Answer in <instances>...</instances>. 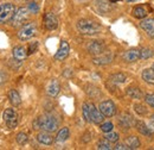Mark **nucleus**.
<instances>
[{
  "label": "nucleus",
  "instance_id": "4",
  "mask_svg": "<svg viewBox=\"0 0 154 150\" xmlns=\"http://www.w3.org/2000/svg\"><path fill=\"white\" fill-rule=\"evenodd\" d=\"M37 32V25L36 23L31 21V23H27V24H24L21 26V29L18 32V37L21 41H26V39H30L32 38Z\"/></svg>",
  "mask_w": 154,
  "mask_h": 150
},
{
  "label": "nucleus",
  "instance_id": "12",
  "mask_svg": "<svg viewBox=\"0 0 154 150\" xmlns=\"http://www.w3.org/2000/svg\"><path fill=\"white\" fill-rule=\"evenodd\" d=\"M44 25H45V28H46L48 30H50V31L57 29V26H58L57 17H56L54 13H51V12L45 13V16H44Z\"/></svg>",
  "mask_w": 154,
  "mask_h": 150
},
{
  "label": "nucleus",
  "instance_id": "1",
  "mask_svg": "<svg viewBox=\"0 0 154 150\" xmlns=\"http://www.w3.org/2000/svg\"><path fill=\"white\" fill-rule=\"evenodd\" d=\"M33 129H42L43 131L54 132L58 129V120L51 114H43L33 122Z\"/></svg>",
  "mask_w": 154,
  "mask_h": 150
},
{
  "label": "nucleus",
  "instance_id": "27",
  "mask_svg": "<svg viewBox=\"0 0 154 150\" xmlns=\"http://www.w3.org/2000/svg\"><path fill=\"white\" fill-rule=\"evenodd\" d=\"M82 112H83V117H84L85 122L91 123V119H90V109H89V103H84V104H83Z\"/></svg>",
  "mask_w": 154,
  "mask_h": 150
},
{
  "label": "nucleus",
  "instance_id": "21",
  "mask_svg": "<svg viewBox=\"0 0 154 150\" xmlns=\"http://www.w3.org/2000/svg\"><path fill=\"white\" fill-rule=\"evenodd\" d=\"M8 99H10V103H11L14 107L19 106L20 104H21V98H20L19 93H18L16 90H11V91L8 92Z\"/></svg>",
  "mask_w": 154,
  "mask_h": 150
},
{
  "label": "nucleus",
  "instance_id": "39",
  "mask_svg": "<svg viewBox=\"0 0 154 150\" xmlns=\"http://www.w3.org/2000/svg\"><path fill=\"white\" fill-rule=\"evenodd\" d=\"M151 124H152V125L154 126V114L152 116V117H151Z\"/></svg>",
  "mask_w": 154,
  "mask_h": 150
},
{
  "label": "nucleus",
  "instance_id": "6",
  "mask_svg": "<svg viewBox=\"0 0 154 150\" xmlns=\"http://www.w3.org/2000/svg\"><path fill=\"white\" fill-rule=\"evenodd\" d=\"M29 17V8H25V7H20L16 11L13 18H12V25L13 26H20L23 25Z\"/></svg>",
  "mask_w": 154,
  "mask_h": 150
},
{
  "label": "nucleus",
  "instance_id": "40",
  "mask_svg": "<svg viewBox=\"0 0 154 150\" xmlns=\"http://www.w3.org/2000/svg\"><path fill=\"white\" fill-rule=\"evenodd\" d=\"M110 2H117V1H120V0H109Z\"/></svg>",
  "mask_w": 154,
  "mask_h": 150
},
{
  "label": "nucleus",
  "instance_id": "13",
  "mask_svg": "<svg viewBox=\"0 0 154 150\" xmlns=\"http://www.w3.org/2000/svg\"><path fill=\"white\" fill-rule=\"evenodd\" d=\"M89 109H90V119L95 124H101L104 119V116L100 111V109H96L94 104L89 103Z\"/></svg>",
  "mask_w": 154,
  "mask_h": 150
},
{
  "label": "nucleus",
  "instance_id": "19",
  "mask_svg": "<svg viewBox=\"0 0 154 150\" xmlns=\"http://www.w3.org/2000/svg\"><path fill=\"white\" fill-rule=\"evenodd\" d=\"M59 90H60V86H59V82H58L57 80H52L50 83H49V86H48V94L50 95V96H52V98H55V96H57V94L59 93Z\"/></svg>",
  "mask_w": 154,
  "mask_h": 150
},
{
  "label": "nucleus",
  "instance_id": "2",
  "mask_svg": "<svg viewBox=\"0 0 154 150\" xmlns=\"http://www.w3.org/2000/svg\"><path fill=\"white\" fill-rule=\"evenodd\" d=\"M77 30L82 35H95L101 31V26L90 19H81L77 21Z\"/></svg>",
  "mask_w": 154,
  "mask_h": 150
},
{
  "label": "nucleus",
  "instance_id": "30",
  "mask_svg": "<svg viewBox=\"0 0 154 150\" xmlns=\"http://www.w3.org/2000/svg\"><path fill=\"white\" fill-rule=\"evenodd\" d=\"M140 56L141 58H143V60H146V58H149V57L153 56V51L151 50V49H140Z\"/></svg>",
  "mask_w": 154,
  "mask_h": 150
},
{
  "label": "nucleus",
  "instance_id": "31",
  "mask_svg": "<svg viewBox=\"0 0 154 150\" xmlns=\"http://www.w3.org/2000/svg\"><path fill=\"white\" fill-rule=\"evenodd\" d=\"M110 143L112 142H117V139H119V135L116 133V132H113V131H109V132H106V136H104Z\"/></svg>",
  "mask_w": 154,
  "mask_h": 150
},
{
  "label": "nucleus",
  "instance_id": "25",
  "mask_svg": "<svg viewBox=\"0 0 154 150\" xmlns=\"http://www.w3.org/2000/svg\"><path fill=\"white\" fill-rule=\"evenodd\" d=\"M127 94L131 96V98H133V99H141L143 95H142V92L139 90V88H136V87H128L127 88Z\"/></svg>",
  "mask_w": 154,
  "mask_h": 150
},
{
  "label": "nucleus",
  "instance_id": "38",
  "mask_svg": "<svg viewBox=\"0 0 154 150\" xmlns=\"http://www.w3.org/2000/svg\"><path fill=\"white\" fill-rule=\"evenodd\" d=\"M115 150H129V147L127 144H123V143H120V144H116L114 147Z\"/></svg>",
  "mask_w": 154,
  "mask_h": 150
},
{
  "label": "nucleus",
  "instance_id": "15",
  "mask_svg": "<svg viewBox=\"0 0 154 150\" xmlns=\"http://www.w3.org/2000/svg\"><path fill=\"white\" fill-rule=\"evenodd\" d=\"M119 125L123 129V130H127V129H131L132 125H133V117L128 113H123L120 118H119Z\"/></svg>",
  "mask_w": 154,
  "mask_h": 150
},
{
  "label": "nucleus",
  "instance_id": "29",
  "mask_svg": "<svg viewBox=\"0 0 154 150\" xmlns=\"http://www.w3.org/2000/svg\"><path fill=\"white\" fill-rule=\"evenodd\" d=\"M16 139H17V143L20 144V145H24V144H26L27 143V135L25 133V132H19L18 135H17V137H16Z\"/></svg>",
  "mask_w": 154,
  "mask_h": 150
},
{
  "label": "nucleus",
  "instance_id": "22",
  "mask_svg": "<svg viewBox=\"0 0 154 150\" xmlns=\"http://www.w3.org/2000/svg\"><path fill=\"white\" fill-rule=\"evenodd\" d=\"M142 79L149 83V85H154V69H145L142 72Z\"/></svg>",
  "mask_w": 154,
  "mask_h": 150
},
{
  "label": "nucleus",
  "instance_id": "32",
  "mask_svg": "<svg viewBox=\"0 0 154 150\" xmlns=\"http://www.w3.org/2000/svg\"><path fill=\"white\" fill-rule=\"evenodd\" d=\"M113 128H114V125H113V123H110V122H107V123H102V124H101V130L103 132L112 131Z\"/></svg>",
  "mask_w": 154,
  "mask_h": 150
},
{
  "label": "nucleus",
  "instance_id": "28",
  "mask_svg": "<svg viewBox=\"0 0 154 150\" xmlns=\"http://www.w3.org/2000/svg\"><path fill=\"white\" fill-rule=\"evenodd\" d=\"M97 149L100 150H110L112 147H110V142L106 138V139H102L97 143Z\"/></svg>",
  "mask_w": 154,
  "mask_h": 150
},
{
  "label": "nucleus",
  "instance_id": "20",
  "mask_svg": "<svg viewBox=\"0 0 154 150\" xmlns=\"http://www.w3.org/2000/svg\"><path fill=\"white\" fill-rule=\"evenodd\" d=\"M135 126H136V130L139 131V133H141V135H143V136H152V135H153V131H152L143 122H141V120L136 122V123H135Z\"/></svg>",
  "mask_w": 154,
  "mask_h": 150
},
{
  "label": "nucleus",
  "instance_id": "41",
  "mask_svg": "<svg viewBox=\"0 0 154 150\" xmlns=\"http://www.w3.org/2000/svg\"><path fill=\"white\" fill-rule=\"evenodd\" d=\"M127 1H129V2H133V1H136V0H127Z\"/></svg>",
  "mask_w": 154,
  "mask_h": 150
},
{
  "label": "nucleus",
  "instance_id": "24",
  "mask_svg": "<svg viewBox=\"0 0 154 150\" xmlns=\"http://www.w3.org/2000/svg\"><path fill=\"white\" fill-rule=\"evenodd\" d=\"M69 135H70V132H69L68 128H62L56 136V141L57 142H65L69 138Z\"/></svg>",
  "mask_w": 154,
  "mask_h": 150
},
{
  "label": "nucleus",
  "instance_id": "17",
  "mask_svg": "<svg viewBox=\"0 0 154 150\" xmlns=\"http://www.w3.org/2000/svg\"><path fill=\"white\" fill-rule=\"evenodd\" d=\"M37 141H38L40 144H44V145H51L54 143V137L50 135V132L48 131H43L38 133L37 136Z\"/></svg>",
  "mask_w": 154,
  "mask_h": 150
},
{
  "label": "nucleus",
  "instance_id": "18",
  "mask_svg": "<svg viewBox=\"0 0 154 150\" xmlns=\"http://www.w3.org/2000/svg\"><path fill=\"white\" fill-rule=\"evenodd\" d=\"M12 55L14 57V60L16 61H24L26 56H27V50L24 48V47H16V48H13V50H12Z\"/></svg>",
  "mask_w": 154,
  "mask_h": 150
},
{
  "label": "nucleus",
  "instance_id": "8",
  "mask_svg": "<svg viewBox=\"0 0 154 150\" xmlns=\"http://www.w3.org/2000/svg\"><path fill=\"white\" fill-rule=\"evenodd\" d=\"M104 50H106V45L100 41H91L88 44V51L93 56L101 55L102 53H104Z\"/></svg>",
  "mask_w": 154,
  "mask_h": 150
},
{
  "label": "nucleus",
  "instance_id": "35",
  "mask_svg": "<svg viewBox=\"0 0 154 150\" xmlns=\"http://www.w3.org/2000/svg\"><path fill=\"white\" fill-rule=\"evenodd\" d=\"M134 109L139 114H146V113H147V110L145 109V106H142V105H140V104H136L134 106Z\"/></svg>",
  "mask_w": 154,
  "mask_h": 150
},
{
  "label": "nucleus",
  "instance_id": "16",
  "mask_svg": "<svg viewBox=\"0 0 154 150\" xmlns=\"http://www.w3.org/2000/svg\"><path fill=\"white\" fill-rule=\"evenodd\" d=\"M139 58H141L140 56V50L139 49H129L123 54V60L126 62H135Z\"/></svg>",
  "mask_w": 154,
  "mask_h": 150
},
{
  "label": "nucleus",
  "instance_id": "26",
  "mask_svg": "<svg viewBox=\"0 0 154 150\" xmlns=\"http://www.w3.org/2000/svg\"><path fill=\"white\" fill-rule=\"evenodd\" d=\"M126 75L122 74V73H117V74H114L110 76V81L114 82V83H123L126 81Z\"/></svg>",
  "mask_w": 154,
  "mask_h": 150
},
{
  "label": "nucleus",
  "instance_id": "9",
  "mask_svg": "<svg viewBox=\"0 0 154 150\" xmlns=\"http://www.w3.org/2000/svg\"><path fill=\"white\" fill-rule=\"evenodd\" d=\"M151 11H152V8H151L149 5H137V6H135L134 8H133L132 15H133V17H135V18L143 19L147 17V15Z\"/></svg>",
  "mask_w": 154,
  "mask_h": 150
},
{
  "label": "nucleus",
  "instance_id": "37",
  "mask_svg": "<svg viewBox=\"0 0 154 150\" xmlns=\"http://www.w3.org/2000/svg\"><path fill=\"white\" fill-rule=\"evenodd\" d=\"M7 80H8V75H7V73L4 72V70H0V85L5 83Z\"/></svg>",
  "mask_w": 154,
  "mask_h": 150
},
{
  "label": "nucleus",
  "instance_id": "33",
  "mask_svg": "<svg viewBox=\"0 0 154 150\" xmlns=\"http://www.w3.org/2000/svg\"><path fill=\"white\" fill-rule=\"evenodd\" d=\"M37 48H38V42H32V43H30L29 49H27V55H32L33 53H36Z\"/></svg>",
  "mask_w": 154,
  "mask_h": 150
},
{
  "label": "nucleus",
  "instance_id": "42",
  "mask_svg": "<svg viewBox=\"0 0 154 150\" xmlns=\"http://www.w3.org/2000/svg\"><path fill=\"white\" fill-rule=\"evenodd\" d=\"M152 68H153V69H154V63H153V67H152Z\"/></svg>",
  "mask_w": 154,
  "mask_h": 150
},
{
  "label": "nucleus",
  "instance_id": "11",
  "mask_svg": "<svg viewBox=\"0 0 154 150\" xmlns=\"http://www.w3.org/2000/svg\"><path fill=\"white\" fill-rule=\"evenodd\" d=\"M69 53H70V47H69L68 42L62 41L58 51L55 54V60L56 61H63V60H65L66 57L69 56Z\"/></svg>",
  "mask_w": 154,
  "mask_h": 150
},
{
  "label": "nucleus",
  "instance_id": "7",
  "mask_svg": "<svg viewBox=\"0 0 154 150\" xmlns=\"http://www.w3.org/2000/svg\"><path fill=\"white\" fill-rule=\"evenodd\" d=\"M98 109H100V111L102 112V114L104 117H113L116 113V106L112 100H104V101H102L100 104Z\"/></svg>",
  "mask_w": 154,
  "mask_h": 150
},
{
  "label": "nucleus",
  "instance_id": "5",
  "mask_svg": "<svg viewBox=\"0 0 154 150\" xmlns=\"http://www.w3.org/2000/svg\"><path fill=\"white\" fill-rule=\"evenodd\" d=\"M2 117H4L5 124H6V126H7L8 129H14V128H17L19 119H18V113L16 112L14 109H7V110H5Z\"/></svg>",
  "mask_w": 154,
  "mask_h": 150
},
{
  "label": "nucleus",
  "instance_id": "14",
  "mask_svg": "<svg viewBox=\"0 0 154 150\" xmlns=\"http://www.w3.org/2000/svg\"><path fill=\"white\" fill-rule=\"evenodd\" d=\"M113 54L110 53H102L101 55H97V56H94L93 58V62L97 64V66H104V64H108L113 61Z\"/></svg>",
  "mask_w": 154,
  "mask_h": 150
},
{
  "label": "nucleus",
  "instance_id": "10",
  "mask_svg": "<svg viewBox=\"0 0 154 150\" xmlns=\"http://www.w3.org/2000/svg\"><path fill=\"white\" fill-rule=\"evenodd\" d=\"M140 26L141 29L149 36L154 37V18H143L140 21Z\"/></svg>",
  "mask_w": 154,
  "mask_h": 150
},
{
  "label": "nucleus",
  "instance_id": "23",
  "mask_svg": "<svg viewBox=\"0 0 154 150\" xmlns=\"http://www.w3.org/2000/svg\"><path fill=\"white\" fill-rule=\"evenodd\" d=\"M126 144L129 147V149H137L140 148V141L135 136H129L126 138Z\"/></svg>",
  "mask_w": 154,
  "mask_h": 150
},
{
  "label": "nucleus",
  "instance_id": "34",
  "mask_svg": "<svg viewBox=\"0 0 154 150\" xmlns=\"http://www.w3.org/2000/svg\"><path fill=\"white\" fill-rule=\"evenodd\" d=\"M146 103L148 106H151L152 109H154V94H147L146 98H145Z\"/></svg>",
  "mask_w": 154,
  "mask_h": 150
},
{
  "label": "nucleus",
  "instance_id": "3",
  "mask_svg": "<svg viewBox=\"0 0 154 150\" xmlns=\"http://www.w3.org/2000/svg\"><path fill=\"white\" fill-rule=\"evenodd\" d=\"M16 6L11 2H4L0 5V24H5L12 20L16 13Z\"/></svg>",
  "mask_w": 154,
  "mask_h": 150
},
{
  "label": "nucleus",
  "instance_id": "36",
  "mask_svg": "<svg viewBox=\"0 0 154 150\" xmlns=\"http://www.w3.org/2000/svg\"><path fill=\"white\" fill-rule=\"evenodd\" d=\"M27 8H29V11H31L32 13H38V11H39L38 5H37L36 2H30Z\"/></svg>",
  "mask_w": 154,
  "mask_h": 150
}]
</instances>
